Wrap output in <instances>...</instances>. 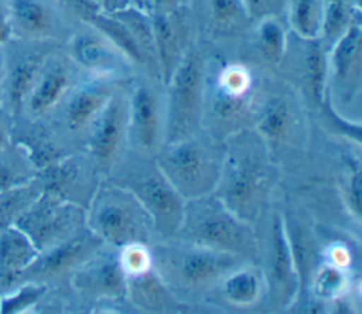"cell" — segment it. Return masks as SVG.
Wrapping results in <instances>:
<instances>
[{
  "label": "cell",
  "instance_id": "1",
  "mask_svg": "<svg viewBox=\"0 0 362 314\" xmlns=\"http://www.w3.org/2000/svg\"><path fill=\"white\" fill-rule=\"evenodd\" d=\"M223 143V164L214 194L236 216L256 228L274 204L281 170L253 129L236 132Z\"/></svg>",
  "mask_w": 362,
  "mask_h": 314
},
{
  "label": "cell",
  "instance_id": "2",
  "mask_svg": "<svg viewBox=\"0 0 362 314\" xmlns=\"http://www.w3.org/2000/svg\"><path fill=\"white\" fill-rule=\"evenodd\" d=\"M151 266L167 289L187 307L208 303L219 281L245 259L178 238L150 246Z\"/></svg>",
  "mask_w": 362,
  "mask_h": 314
},
{
  "label": "cell",
  "instance_id": "3",
  "mask_svg": "<svg viewBox=\"0 0 362 314\" xmlns=\"http://www.w3.org/2000/svg\"><path fill=\"white\" fill-rule=\"evenodd\" d=\"M263 82L242 62L205 64L202 129L219 140L252 129Z\"/></svg>",
  "mask_w": 362,
  "mask_h": 314
},
{
  "label": "cell",
  "instance_id": "4",
  "mask_svg": "<svg viewBox=\"0 0 362 314\" xmlns=\"http://www.w3.org/2000/svg\"><path fill=\"white\" fill-rule=\"evenodd\" d=\"M263 140L272 160L294 168L311 150V123L305 106L287 83L263 82L252 127Z\"/></svg>",
  "mask_w": 362,
  "mask_h": 314
},
{
  "label": "cell",
  "instance_id": "5",
  "mask_svg": "<svg viewBox=\"0 0 362 314\" xmlns=\"http://www.w3.org/2000/svg\"><path fill=\"white\" fill-rule=\"evenodd\" d=\"M175 238L259 264L260 248L256 228L236 216L214 192L185 201Z\"/></svg>",
  "mask_w": 362,
  "mask_h": 314
},
{
  "label": "cell",
  "instance_id": "6",
  "mask_svg": "<svg viewBox=\"0 0 362 314\" xmlns=\"http://www.w3.org/2000/svg\"><path fill=\"white\" fill-rule=\"evenodd\" d=\"M129 190L153 219L160 240L177 236L185 201L158 168L154 156L127 150L105 177Z\"/></svg>",
  "mask_w": 362,
  "mask_h": 314
},
{
  "label": "cell",
  "instance_id": "7",
  "mask_svg": "<svg viewBox=\"0 0 362 314\" xmlns=\"http://www.w3.org/2000/svg\"><path fill=\"white\" fill-rule=\"evenodd\" d=\"M85 226L105 245L116 249L150 246L158 240L153 219L139 199L105 177L85 208Z\"/></svg>",
  "mask_w": 362,
  "mask_h": 314
},
{
  "label": "cell",
  "instance_id": "8",
  "mask_svg": "<svg viewBox=\"0 0 362 314\" xmlns=\"http://www.w3.org/2000/svg\"><path fill=\"white\" fill-rule=\"evenodd\" d=\"M225 143L204 129L189 137L164 143L154 160L184 201L212 194L218 185Z\"/></svg>",
  "mask_w": 362,
  "mask_h": 314
},
{
  "label": "cell",
  "instance_id": "9",
  "mask_svg": "<svg viewBox=\"0 0 362 314\" xmlns=\"http://www.w3.org/2000/svg\"><path fill=\"white\" fill-rule=\"evenodd\" d=\"M266 293L262 307L267 311L291 310L298 296V277L284 231L283 216L274 204L256 226Z\"/></svg>",
  "mask_w": 362,
  "mask_h": 314
},
{
  "label": "cell",
  "instance_id": "10",
  "mask_svg": "<svg viewBox=\"0 0 362 314\" xmlns=\"http://www.w3.org/2000/svg\"><path fill=\"white\" fill-rule=\"evenodd\" d=\"M205 64V55L194 44L164 86V143L181 140L202 130Z\"/></svg>",
  "mask_w": 362,
  "mask_h": 314
},
{
  "label": "cell",
  "instance_id": "11",
  "mask_svg": "<svg viewBox=\"0 0 362 314\" xmlns=\"http://www.w3.org/2000/svg\"><path fill=\"white\" fill-rule=\"evenodd\" d=\"M117 89L89 124L83 137V153L96 164L103 177L120 161L127 147L129 93Z\"/></svg>",
  "mask_w": 362,
  "mask_h": 314
},
{
  "label": "cell",
  "instance_id": "12",
  "mask_svg": "<svg viewBox=\"0 0 362 314\" xmlns=\"http://www.w3.org/2000/svg\"><path fill=\"white\" fill-rule=\"evenodd\" d=\"M362 88V27L361 18L328 50L327 99L342 117H346L349 105L358 103ZM352 122V120H351Z\"/></svg>",
  "mask_w": 362,
  "mask_h": 314
},
{
  "label": "cell",
  "instance_id": "13",
  "mask_svg": "<svg viewBox=\"0 0 362 314\" xmlns=\"http://www.w3.org/2000/svg\"><path fill=\"white\" fill-rule=\"evenodd\" d=\"M14 225L42 252L85 226V208L42 191Z\"/></svg>",
  "mask_w": 362,
  "mask_h": 314
},
{
  "label": "cell",
  "instance_id": "14",
  "mask_svg": "<svg viewBox=\"0 0 362 314\" xmlns=\"http://www.w3.org/2000/svg\"><path fill=\"white\" fill-rule=\"evenodd\" d=\"M68 279L72 290L95 307H116L127 301L126 273L116 248L103 245Z\"/></svg>",
  "mask_w": 362,
  "mask_h": 314
},
{
  "label": "cell",
  "instance_id": "15",
  "mask_svg": "<svg viewBox=\"0 0 362 314\" xmlns=\"http://www.w3.org/2000/svg\"><path fill=\"white\" fill-rule=\"evenodd\" d=\"M127 93V147L140 154L156 156L164 144L165 98L150 79L134 81Z\"/></svg>",
  "mask_w": 362,
  "mask_h": 314
},
{
  "label": "cell",
  "instance_id": "16",
  "mask_svg": "<svg viewBox=\"0 0 362 314\" xmlns=\"http://www.w3.org/2000/svg\"><path fill=\"white\" fill-rule=\"evenodd\" d=\"M151 28L158 78L165 86L194 45L195 24L188 6H184L171 13L151 14Z\"/></svg>",
  "mask_w": 362,
  "mask_h": 314
},
{
  "label": "cell",
  "instance_id": "17",
  "mask_svg": "<svg viewBox=\"0 0 362 314\" xmlns=\"http://www.w3.org/2000/svg\"><path fill=\"white\" fill-rule=\"evenodd\" d=\"M103 174L89 156H64L42 168L38 180L42 191L86 208L90 197L102 181Z\"/></svg>",
  "mask_w": 362,
  "mask_h": 314
},
{
  "label": "cell",
  "instance_id": "18",
  "mask_svg": "<svg viewBox=\"0 0 362 314\" xmlns=\"http://www.w3.org/2000/svg\"><path fill=\"white\" fill-rule=\"evenodd\" d=\"M127 81L129 78L90 75L89 79L76 83L62 99L65 100L61 116L64 129L69 134L81 136L83 143L85 133L92 120L109 98L129 83Z\"/></svg>",
  "mask_w": 362,
  "mask_h": 314
},
{
  "label": "cell",
  "instance_id": "19",
  "mask_svg": "<svg viewBox=\"0 0 362 314\" xmlns=\"http://www.w3.org/2000/svg\"><path fill=\"white\" fill-rule=\"evenodd\" d=\"M11 37L18 41H52L68 33L57 0H6Z\"/></svg>",
  "mask_w": 362,
  "mask_h": 314
},
{
  "label": "cell",
  "instance_id": "20",
  "mask_svg": "<svg viewBox=\"0 0 362 314\" xmlns=\"http://www.w3.org/2000/svg\"><path fill=\"white\" fill-rule=\"evenodd\" d=\"M105 243L86 226L40 252L37 259L21 273L41 280L71 276V273L96 253Z\"/></svg>",
  "mask_w": 362,
  "mask_h": 314
},
{
  "label": "cell",
  "instance_id": "21",
  "mask_svg": "<svg viewBox=\"0 0 362 314\" xmlns=\"http://www.w3.org/2000/svg\"><path fill=\"white\" fill-rule=\"evenodd\" d=\"M69 38L68 57L74 64L90 75L127 78L133 65L129 59L96 28L86 24Z\"/></svg>",
  "mask_w": 362,
  "mask_h": 314
},
{
  "label": "cell",
  "instance_id": "22",
  "mask_svg": "<svg viewBox=\"0 0 362 314\" xmlns=\"http://www.w3.org/2000/svg\"><path fill=\"white\" fill-rule=\"evenodd\" d=\"M74 66L75 64L69 57H57L51 52L27 96L24 107L33 116L52 110L75 86Z\"/></svg>",
  "mask_w": 362,
  "mask_h": 314
},
{
  "label": "cell",
  "instance_id": "23",
  "mask_svg": "<svg viewBox=\"0 0 362 314\" xmlns=\"http://www.w3.org/2000/svg\"><path fill=\"white\" fill-rule=\"evenodd\" d=\"M195 28L211 40L239 35L252 24L242 0H188Z\"/></svg>",
  "mask_w": 362,
  "mask_h": 314
},
{
  "label": "cell",
  "instance_id": "24",
  "mask_svg": "<svg viewBox=\"0 0 362 314\" xmlns=\"http://www.w3.org/2000/svg\"><path fill=\"white\" fill-rule=\"evenodd\" d=\"M52 52L49 48L23 50L17 52H6L4 57V96L11 113L18 115L24 109L27 96L34 86L40 71Z\"/></svg>",
  "mask_w": 362,
  "mask_h": 314
},
{
  "label": "cell",
  "instance_id": "25",
  "mask_svg": "<svg viewBox=\"0 0 362 314\" xmlns=\"http://www.w3.org/2000/svg\"><path fill=\"white\" fill-rule=\"evenodd\" d=\"M266 284L262 269L256 263H245L228 273L216 286L209 301L238 310L262 307Z\"/></svg>",
  "mask_w": 362,
  "mask_h": 314
},
{
  "label": "cell",
  "instance_id": "26",
  "mask_svg": "<svg viewBox=\"0 0 362 314\" xmlns=\"http://www.w3.org/2000/svg\"><path fill=\"white\" fill-rule=\"evenodd\" d=\"M126 298L134 310L144 313H178L187 308L167 289L153 266L126 274Z\"/></svg>",
  "mask_w": 362,
  "mask_h": 314
},
{
  "label": "cell",
  "instance_id": "27",
  "mask_svg": "<svg viewBox=\"0 0 362 314\" xmlns=\"http://www.w3.org/2000/svg\"><path fill=\"white\" fill-rule=\"evenodd\" d=\"M40 250L16 225L0 228V286H10L37 259Z\"/></svg>",
  "mask_w": 362,
  "mask_h": 314
},
{
  "label": "cell",
  "instance_id": "28",
  "mask_svg": "<svg viewBox=\"0 0 362 314\" xmlns=\"http://www.w3.org/2000/svg\"><path fill=\"white\" fill-rule=\"evenodd\" d=\"M83 24H89L99 33H102L129 59L133 68L144 69L148 72L150 78L160 81L154 61L144 52V50L140 47L129 28L113 14L99 11Z\"/></svg>",
  "mask_w": 362,
  "mask_h": 314
},
{
  "label": "cell",
  "instance_id": "29",
  "mask_svg": "<svg viewBox=\"0 0 362 314\" xmlns=\"http://www.w3.org/2000/svg\"><path fill=\"white\" fill-rule=\"evenodd\" d=\"M303 48L300 52L303 78L307 83L308 95L314 105L321 109L327 96L328 82V51L320 38H301Z\"/></svg>",
  "mask_w": 362,
  "mask_h": 314
},
{
  "label": "cell",
  "instance_id": "30",
  "mask_svg": "<svg viewBox=\"0 0 362 314\" xmlns=\"http://www.w3.org/2000/svg\"><path fill=\"white\" fill-rule=\"evenodd\" d=\"M324 0H287L286 17L291 33L304 40L321 37Z\"/></svg>",
  "mask_w": 362,
  "mask_h": 314
},
{
  "label": "cell",
  "instance_id": "31",
  "mask_svg": "<svg viewBox=\"0 0 362 314\" xmlns=\"http://www.w3.org/2000/svg\"><path fill=\"white\" fill-rule=\"evenodd\" d=\"M253 24L255 47L260 57L272 65H280L288 41L287 31L280 17H264Z\"/></svg>",
  "mask_w": 362,
  "mask_h": 314
},
{
  "label": "cell",
  "instance_id": "32",
  "mask_svg": "<svg viewBox=\"0 0 362 314\" xmlns=\"http://www.w3.org/2000/svg\"><path fill=\"white\" fill-rule=\"evenodd\" d=\"M42 184L38 178L0 191V228L14 222L38 199Z\"/></svg>",
  "mask_w": 362,
  "mask_h": 314
},
{
  "label": "cell",
  "instance_id": "33",
  "mask_svg": "<svg viewBox=\"0 0 362 314\" xmlns=\"http://www.w3.org/2000/svg\"><path fill=\"white\" fill-rule=\"evenodd\" d=\"M47 291V286L44 283H33L21 287L14 294L3 298L0 304V313L13 314L25 310L27 307L35 304Z\"/></svg>",
  "mask_w": 362,
  "mask_h": 314
},
{
  "label": "cell",
  "instance_id": "34",
  "mask_svg": "<svg viewBox=\"0 0 362 314\" xmlns=\"http://www.w3.org/2000/svg\"><path fill=\"white\" fill-rule=\"evenodd\" d=\"M252 23L264 17H281L286 13L287 0H242Z\"/></svg>",
  "mask_w": 362,
  "mask_h": 314
},
{
  "label": "cell",
  "instance_id": "35",
  "mask_svg": "<svg viewBox=\"0 0 362 314\" xmlns=\"http://www.w3.org/2000/svg\"><path fill=\"white\" fill-rule=\"evenodd\" d=\"M146 6L151 14H163L188 6V0H146Z\"/></svg>",
  "mask_w": 362,
  "mask_h": 314
},
{
  "label": "cell",
  "instance_id": "36",
  "mask_svg": "<svg viewBox=\"0 0 362 314\" xmlns=\"http://www.w3.org/2000/svg\"><path fill=\"white\" fill-rule=\"evenodd\" d=\"M11 38V30L7 16V6L4 0H0V48L6 45Z\"/></svg>",
  "mask_w": 362,
  "mask_h": 314
},
{
  "label": "cell",
  "instance_id": "37",
  "mask_svg": "<svg viewBox=\"0 0 362 314\" xmlns=\"http://www.w3.org/2000/svg\"><path fill=\"white\" fill-rule=\"evenodd\" d=\"M100 11L103 13H113V11H117V10H122L127 6H132V4H137L136 0H92ZM139 6V4H137Z\"/></svg>",
  "mask_w": 362,
  "mask_h": 314
},
{
  "label": "cell",
  "instance_id": "38",
  "mask_svg": "<svg viewBox=\"0 0 362 314\" xmlns=\"http://www.w3.org/2000/svg\"><path fill=\"white\" fill-rule=\"evenodd\" d=\"M10 129L11 120L7 112L0 107V151L4 150L10 141Z\"/></svg>",
  "mask_w": 362,
  "mask_h": 314
},
{
  "label": "cell",
  "instance_id": "39",
  "mask_svg": "<svg viewBox=\"0 0 362 314\" xmlns=\"http://www.w3.org/2000/svg\"><path fill=\"white\" fill-rule=\"evenodd\" d=\"M4 96V57L3 50L0 48V102Z\"/></svg>",
  "mask_w": 362,
  "mask_h": 314
},
{
  "label": "cell",
  "instance_id": "40",
  "mask_svg": "<svg viewBox=\"0 0 362 314\" xmlns=\"http://www.w3.org/2000/svg\"><path fill=\"white\" fill-rule=\"evenodd\" d=\"M137 1V4L140 6V7H143V8H146L147 10V6H146V0H136Z\"/></svg>",
  "mask_w": 362,
  "mask_h": 314
}]
</instances>
